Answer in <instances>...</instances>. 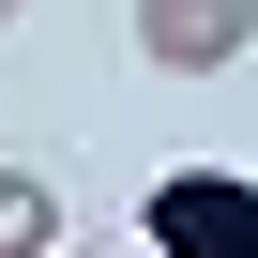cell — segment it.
<instances>
[{
  "label": "cell",
  "instance_id": "obj_5",
  "mask_svg": "<svg viewBox=\"0 0 258 258\" xmlns=\"http://www.w3.org/2000/svg\"><path fill=\"white\" fill-rule=\"evenodd\" d=\"M0 31H16V0H0Z\"/></svg>",
  "mask_w": 258,
  "mask_h": 258
},
{
  "label": "cell",
  "instance_id": "obj_3",
  "mask_svg": "<svg viewBox=\"0 0 258 258\" xmlns=\"http://www.w3.org/2000/svg\"><path fill=\"white\" fill-rule=\"evenodd\" d=\"M61 243V182L46 167H0V258H46Z\"/></svg>",
  "mask_w": 258,
  "mask_h": 258
},
{
  "label": "cell",
  "instance_id": "obj_6",
  "mask_svg": "<svg viewBox=\"0 0 258 258\" xmlns=\"http://www.w3.org/2000/svg\"><path fill=\"white\" fill-rule=\"evenodd\" d=\"M46 258H61V243H46Z\"/></svg>",
  "mask_w": 258,
  "mask_h": 258
},
{
  "label": "cell",
  "instance_id": "obj_1",
  "mask_svg": "<svg viewBox=\"0 0 258 258\" xmlns=\"http://www.w3.org/2000/svg\"><path fill=\"white\" fill-rule=\"evenodd\" d=\"M137 243L152 258H258V182L243 167H167L137 198Z\"/></svg>",
  "mask_w": 258,
  "mask_h": 258
},
{
  "label": "cell",
  "instance_id": "obj_4",
  "mask_svg": "<svg viewBox=\"0 0 258 258\" xmlns=\"http://www.w3.org/2000/svg\"><path fill=\"white\" fill-rule=\"evenodd\" d=\"M106 258H152V243H106Z\"/></svg>",
  "mask_w": 258,
  "mask_h": 258
},
{
  "label": "cell",
  "instance_id": "obj_2",
  "mask_svg": "<svg viewBox=\"0 0 258 258\" xmlns=\"http://www.w3.org/2000/svg\"><path fill=\"white\" fill-rule=\"evenodd\" d=\"M258 46V0H137V61L152 76H228Z\"/></svg>",
  "mask_w": 258,
  "mask_h": 258
}]
</instances>
